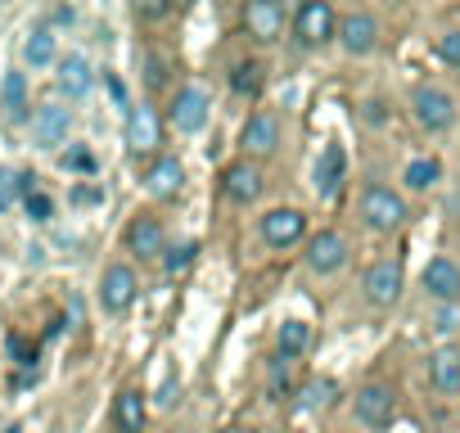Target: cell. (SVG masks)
Here are the masks:
<instances>
[{"mask_svg": "<svg viewBox=\"0 0 460 433\" xmlns=\"http://www.w3.org/2000/svg\"><path fill=\"white\" fill-rule=\"evenodd\" d=\"M411 113H415V122L424 131H447L456 122V100L447 91H438V86H420L411 95Z\"/></svg>", "mask_w": 460, "mask_h": 433, "instance_id": "cell-3", "label": "cell"}, {"mask_svg": "<svg viewBox=\"0 0 460 433\" xmlns=\"http://www.w3.org/2000/svg\"><path fill=\"white\" fill-rule=\"evenodd\" d=\"M334 37L343 41V50H348V55H370V50L379 46V19H375V14H366V10H357V14L339 19Z\"/></svg>", "mask_w": 460, "mask_h": 433, "instance_id": "cell-9", "label": "cell"}, {"mask_svg": "<svg viewBox=\"0 0 460 433\" xmlns=\"http://www.w3.org/2000/svg\"><path fill=\"white\" fill-rule=\"evenodd\" d=\"M55 55H59V41H55L50 28H37V32L23 41V64H28V68H50Z\"/></svg>", "mask_w": 460, "mask_h": 433, "instance_id": "cell-23", "label": "cell"}, {"mask_svg": "<svg viewBox=\"0 0 460 433\" xmlns=\"http://www.w3.org/2000/svg\"><path fill=\"white\" fill-rule=\"evenodd\" d=\"M194 253H199V244H181V249H172V253L163 258V271H167V276H181V271L194 262Z\"/></svg>", "mask_w": 460, "mask_h": 433, "instance_id": "cell-30", "label": "cell"}, {"mask_svg": "<svg viewBox=\"0 0 460 433\" xmlns=\"http://www.w3.org/2000/svg\"><path fill=\"white\" fill-rule=\"evenodd\" d=\"M307 267H312L316 276H334V271H343V267H348V240H343L339 231H321V235H312V240H307Z\"/></svg>", "mask_w": 460, "mask_h": 433, "instance_id": "cell-7", "label": "cell"}, {"mask_svg": "<svg viewBox=\"0 0 460 433\" xmlns=\"http://www.w3.org/2000/svg\"><path fill=\"white\" fill-rule=\"evenodd\" d=\"M208 109H212V104H208V91H203V86H185V91H176L167 118H172V127H176L181 136H194V131H203Z\"/></svg>", "mask_w": 460, "mask_h": 433, "instance_id": "cell-5", "label": "cell"}, {"mask_svg": "<svg viewBox=\"0 0 460 433\" xmlns=\"http://www.w3.org/2000/svg\"><path fill=\"white\" fill-rule=\"evenodd\" d=\"M230 86H235V95H258V91H262V68H258V64H235V73H230Z\"/></svg>", "mask_w": 460, "mask_h": 433, "instance_id": "cell-27", "label": "cell"}, {"mask_svg": "<svg viewBox=\"0 0 460 433\" xmlns=\"http://www.w3.org/2000/svg\"><path fill=\"white\" fill-rule=\"evenodd\" d=\"M176 397H181V384H176V379H167V384H163V393H158V406H172Z\"/></svg>", "mask_w": 460, "mask_h": 433, "instance_id": "cell-34", "label": "cell"}, {"mask_svg": "<svg viewBox=\"0 0 460 433\" xmlns=\"http://www.w3.org/2000/svg\"><path fill=\"white\" fill-rule=\"evenodd\" d=\"M393 415H397V397H393L388 384H366V388H357V420H361L366 429H384V424H393Z\"/></svg>", "mask_w": 460, "mask_h": 433, "instance_id": "cell-8", "label": "cell"}, {"mask_svg": "<svg viewBox=\"0 0 460 433\" xmlns=\"http://www.w3.org/2000/svg\"><path fill=\"white\" fill-rule=\"evenodd\" d=\"M361 222H366L375 235H393V231L406 222L402 194L388 190V185H366V194H361Z\"/></svg>", "mask_w": 460, "mask_h": 433, "instance_id": "cell-1", "label": "cell"}, {"mask_svg": "<svg viewBox=\"0 0 460 433\" xmlns=\"http://www.w3.org/2000/svg\"><path fill=\"white\" fill-rule=\"evenodd\" d=\"M0 104H5V113L14 122H23V113H28V82H23V73H5V82H0Z\"/></svg>", "mask_w": 460, "mask_h": 433, "instance_id": "cell-24", "label": "cell"}, {"mask_svg": "<svg viewBox=\"0 0 460 433\" xmlns=\"http://www.w3.org/2000/svg\"><path fill=\"white\" fill-rule=\"evenodd\" d=\"M438 176H442L438 158H411V163H406V172H402V181H406L411 190H433V185H438Z\"/></svg>", "mask_w": 460, "mask_h": 433, "instance_id": "cell-26", "label": "cell"}, {"mask_svg": "<svg viewBox=\"0 0 460 433\" xmlns=\"http://www.w3.org/2000/svg\"><path fill=\"white\" fill-rule=\"evenodd\" d=\"M113 420H118V433H145V397L136 388H122L118 406H113Z\"/></svg>", "mask_w": 460, "mask_h": 433, "instance_id": "cell-22", "label": "cell"}, {"mask_svg": "<svg viewBox=\"0 0 460 433\" xmlns=\"http://www.w3.org/2000/svg\"><path fill=\"white\" fill-rule=\"evenodd\" d=\"M303 235H307V216L298 208H271L262 216V240L271 249H294Z\"/></svg>", "mask_w": 460, "mask_h": 433, "instance_id": "cell-4", "label": "cell"}, {"mask_svg": "<svg viewBox=\"0 0 460 433\" xmlns=\"http://www.w3.org/2000/svg\"><path fill=\"white\" fill-rule=\"evenodd\" d=\"M276 343H280V357L289 361V357L307 352V343H312V325H307V321H285V325L276 330Z\"/></svg>", "mask_w": 460, "mask_h": 433, "instance_id": "cell-25", "label": "cell"}, {"mask_svg": "<svg viewBox=\"0 0 460 433\" xmlns=\"http://www.w3.org/2000/svg\"><path fill=\"white\" fill-rule=\"evenodd\" d=\"M221 190H226L230 203H253L262 194V172L253 163H230L221 172Z\"/></svg>", "mask_w": 460, "mask_h": 433, "instance_id": "cell-12", "label": "cell"}, {"mask_svg": "<svg viewBox=\"0 0 460 433\" xmlns=\"http://www.w3.org/2000/svg\"><path fill=\"white\" fill-rule=\"evenodd\" d=\"M158 140H163V122H158L154 104H136L131 118H127V145H131L136 154H149Z\"/></svg>", "mask_w": 460, "mask_h": 433, "instance_id": "cell-14", "label": "cell"}, {"mask_svg": "<svg viewBox=\"0 0 460 433\" xmlns=\"http://www.w3.org/2000/svg\"><path fill=\"white\" fill-rule=\"evenodd\" d=\"M226 433H253V429H226Z\"/></svg>", "mask_w": 460, "mask_h": 433, "instance_id": "cell-35", "label": "cell"}, {"mask_svg": "<svg viewBox=\"0 0 460 433\" xmlns=\"http://www.w3.org/2000/svg\"><path fill=\"white\" fill-rule=\"evenodd\" d=\"M68 127H73V113H68L64 104H41V109L32 113V140H37L41 149H59V145L68 140Z\"/></svg>", "mask_w": 460, "mask_h": 433, "instance_id": "cell-11", "label": "cell"}, {"mask_svg": "<svg viewBox=\"0 0 460 433\" xmlns=\"http://www.w3.org/2000/svg\"><path fill=\"white\" fill-rule=\"evenodd\" d=\"M402 285H406V280H402V267L388 262V258L375 262V267L366 271V280H361V289H366V298H370L375 307H393V303L402 298Z\"/></svg>", "mask_w": 460, "mask_h": 433, "instance_id": "cell-10", "label": "cell"}, {"mask_svg": "<svg viewBox=\"0 0 460 433\" xmlns=\"http://www.w3.org/2000/svg\"><path fill=\"white\" fill-rule=\"evenodd\" d=\"M140 14L145 19H163V14H172V5L167 0H149V5H140Z\"/></svg>", "mask_w": 460, "mask_h": 433, "instance_id": "cell-33", "label": "cell"}, {"mask_svg": "<svg viewBox=\"0 0 460 433\" xmlns=\"http://www.w3.org/2000/svg\"><path fill=\"white\" fill-rule=\"evenodd\" d=\"M91 82H95V73H91V64H86L82 55H68V59L59 64V77H55L59 95H68V100H82V95L91 91Z\"/></svg>", "mask_w": 460, "mask_h": 433, "instance_id": "cell-19", "label": "cell"}, {"mask_svg": "<svg viewBox=\"0 0 460 433\" xmlns=\"http://www.w3.org/2000/svg\"><path fill=\"white\" fill-rule=\"evenodd\" d=\"M136 294H140V280H136V271L127 262H118V267L104 271V280H100V307L104 312H113V316L127 312L136 303Z\"/></svg>", "mask_w": 460, "mask_h": 433, "instance_id": "cell-6", "label": "cell"}, {"mask_svg": "<svg viewBox=\"0 0 460 433\" xmlns=\"http://www.w3.org/2000/svg\"><path fill=\"white\" fill-rule=\"evenodd\" d=\"M429 379L438 393H460V348H438L429 357Z\"/></svg>", "mask_w": 460, "mask_h": 433, "instance_id": "cell-21", "label": "cell"}, {"mask_svg": "<svg viewBox=\"0 0 460 433\" xmlns=\"http://www.w3.org/2000/svg\"><path fill=\"white\" fill-rule=\"evenodd\" d=\"M23 208H28L32 222H50V216H55V199H50V194H41V190H32V194L23 199Z\"/></svg>", "mask_w": 460, "mask_h": 433, "instance_id": "cell-29", "label": "cell"}, {"mask_svg": "<svg viewBox=\"0 0 460 433\" xmlns=\"http://www.w3.org/2000/svg\"><path fill=\"white\" fill-rule=\"evenodd\" d=\"M424 289H429L438 303H456V298H460V262L433 258V262L424 267Z\"/></svg>", "mask_w": 460, "mask_h": 433, "instance_id": "cell-17", "label": "cell"}, {"mask_svg": "<svg viewBox=\"0 0 460 433\" xmlns=\"http://www.w3.org/2000/svg\"><path fill=\"white\" fill-rule=\"evenodd\" d=\"M127 249L140 253V258H163L167 253V235H163V226L154 222V216H136V222L127 226Z\"/></svg>", "mask_w": 460, "mask_h": 433, "instance_id": "cell-18", "label": "cell"}, {"mask_svg": "<svg viewBox=\"0 0 460 433\" xmlns=\"http://www.w3.org/2000/svg\"><path fill=\"white\" fill-rule=\"evenodd\" d=\"M330 397H334V379H312V384H303L298 406H303V411H316V406H325Z\"/></svg>", "mask_w": 460, "mask_h": 433, "instance_id": "cell-28", "label": "cell"}, {"mask_svg": "<svg viewBox=\"0 0 460 433\" xmlns=\"http://www.w3.org/2000/svg\"><path fill=\"white\" fill-rule=\"evenodd\" d=\"M64 167H68V172H91L95 158H91L86 149H73V154H64Z\"/></svg>", "mask_w": 460, "mask_h": 433, "instance_id": "cell-32", "label": "cell"}, {"mask_svg": "<svg viewBox=\"0 0 460 433\" xmlns=\"http://www.w3.org/2000/svg\"><path fill=\"white\" fill-rule=\"evenodd\" d=\"M438 59L451 64V68H460V28H451V32L438 37Z\"/></svg>", "mask_w": 460, "mask_h": 433, "instance_id": "cell-31", "label": "cell"}, {"mask_svg": "<svg viewBox=\"0 0 460 433\" xmlns=\"http://www.w3.org/2000/svg\"><path fill=\"white\" fill-rule=\"evenodd\" d=\"M181 185H185V167H181V158H172V154L154 158V167L145 172V190H149L154 199H176Z\"/></svg>", "mask_w": 460, "mask_h": 433, "instance_id": "cell-15", "label": "cell"}, {"mask_svg": "<svg viewBox=\"0 0 460 433\" xmlns=\"http://www.w3.org/2000/svg\"><path fill=\"white\" fill-rule=\"evenodd\" d=\"M280 145V122H276V113H253L249 122H244V149L249 154H271Z\"/></svg>", "mask_w": 460, "mask_h": 433, "instance_id": "cell-20", "label": "cell"}, {"mask_svg": "<svg viewBox=\"0 0 460 433\" xmlns=\"http://www.w3.org/2000/svg\"><path fill=\"white\" fill-rule=\"evenodd\" d=\"M334 28H339V19H334L330 0H303L298 14H294V37L303 46H325L334 37Z\"/></svg>", "mask_w": 460, "mask_h": 433, "instance_id": "cell-2", "label": "cell"}, {"mask_svg": "<svg viewBox=\"0 0 460 433\" xmlns=\"http://www.w3.org/2000/svg\"><path fill=\"white\" fill-rule=\"evenodd\" d=\"M343 176H348V154H343L339 140H330V145L321 149V158H316V194L330 199V194L343 185Z\"/></svg>", "mask_w": 460, "mask_h": 433, "instance_id": "cell-16", "label": "cell"}, {"mask_svg": "<svg viewBox=\"0 0 460 433\" xmlns=\"http://www.w3.org/2000/svg\"><path fill=\"white\" fill-rule=\"evenodd\" d=\"M244 28H249L258 41H276V37L285 32V5H276V0H249Z\"/></svg>", "mask_w": 460, "mask_h": 433, "instance_id": "cell-13", "label": "cell"}]
</instances>
